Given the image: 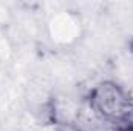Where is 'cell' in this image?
Instances as JSON below:
<instances>
[{"label": "cell", "instance_id": "cell-1", "mask_svg": "<svg viewBox=\"0 0 133 131\" xmlns=\"http://www.w3.org/2000/svg\"><path fill=\"white\" fill-rule=\"evenodd\" d=\"M90 105L102 119L116 127L133 122L132 96L115 82H101L90 91Z\"/></svg>", "mask_w": 133, "mask_h": 131}, {"label": "cell", "instance_id": "cell-2", "mask_svg": "<svg viewBox=\"0 0 133 131\" xmlns=\"http://www.w3.org/2000/svg\"><path fill=\"white\" fill-rule=\"evenodd\" d=\"M116 131H133V122L121 125V127H116Z\"/></svg>", "mask_w": 133, "mask_h": 131}, {"label": "cell", "instance_id": "cell-3", "mask_svg": "<svg viewBox=\"0 0 133 131\" xmlns=\"http://www.w3.org/2000/svg\"><path fill=\"white\" fill-rule=\"evenodd\" d=\"M56 131H82V130H79V128H76V127H71V125H65V127L57 128Z\"/></svg>", "mask_w": 133, "mask_h": 131}, {"label": "cell", "instance_id": "cell-4", "mask_svg": "<svg viewBox=\"0 0 133 131\" xmlns=\"http://www.w3.org/2000/svg\"><path fill=\"white\" fill-rule=\"evenodd\" d=\"M132 51H133V40H132Z\"/></svg>", "mask_w": 133, "mask_h": 131}]
</instances>
